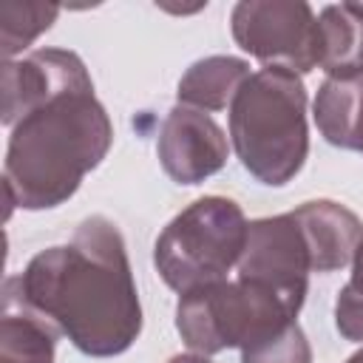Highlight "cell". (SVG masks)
<instances>
[{
	"mask_svg": "<svg viewBox=\"0 0 363 363\" xmlns=\"http://www.w3.org/2000/svg\"><path fill=\"white\" fill-rule=\"evenodd\" d=\"M335 326L346 340L363 343V244H360V250L352 261V278L337 292Z\"/></svg>",
	"mask_w": 363,
	"mask_h": 363,
	"instance_id": "2e32d148",
	"label": "cell"
},
{
	"mask_svg": "<svg viewBox=\"0 0 363 363\" xmlns=\"http://www.w3.org/2000/svg\"><path fill=\"white\" fill-rule=\"evenodd\" d=\"M298 312L272 289L252 281H218L176 303V329L196 354H218L224 349H247L289 323Z\"/></svg>",
	"mask_w": 363,
	"mask_h": 363,
	"instance_id": "5b68a950",
	"label": "cell"
},
{
	"mask_svg": "<svg viewBox=\"0 0 363 363\" xmlns=\"http://www.w3.org/2000/svg\"><path fill=\"white\" fill-rule=\"evenodd\" d=\"M6 196L23 210L68 201L113 145V125L79 54L40 48L3 62Z\"/></svg>",
	"mask_w": 363,
	"mask_h": 363,
	"instance_id": "6da1fadb",
	"label": "cell"
},
{
	"mask_svg": "<svg viewBox=\"0 0 363 363\" xmlns=\"http://www.w3.org/2000/svg\"><path fill=\"white\" fill-rule=\"evenodd\" d=\"M309 258L312 272H335L354 261L363 244V221L343 204L329 199H315L292 210Z\"/></svg>",
	"mask_w": 363,
	"mask_h": 363,
	"instance_id": "9c48e42d",
	"label": "cell"
},
{
	"mask_svg": "<svg viewBox=\"0 0 363 363\" xmlns=\"http://www.w3.org/2000/svg\"><path fill=\"white\" fill-rule=\"evenodd\" d=\"M346 363H363V349H357V352H354V354H352Z\"/></svg>",
	"mask_w": 363,
	"mask_h": 363,
	"instance_id": "ac0fdd59",
	"label": "cell"
},
{
	"mask_svg": "<svg viewBox=\"0 0 363 363\" xmlns=\"http://www.w3.org/2000/svg\"><path fill=\"white\" fill-rule=\"evenodd\" d=\"M60 6L54 3H0V51L3 60H14L57 20Z\"/></svg>",
	"mask_w": 363,
	"mask_h": 363,
	"instance_id": "5bb4252c",
	"label": "cell"
},
{
	"mask_svg": "<svg viewBox=\"0 0 363 363\" xmlns=\"http://www.w3.org/2000/svg\"><path fill=\"white\" fill-rule=\"evenodd\" d=\"M57 326L3 289L0 363H54Z\"/></svg>",
	"mask_w": 363,
	"mask_h": 363,
	"instance_id": "8fae6325",
	"label": "cell"
},
{
	"mask_svg": "<svg viewBox=\"0 0 363 363\" xmlns=\"http://www.w3.org/2000/svg\"><path fill=\"white\" fill-rule=\"evenodd\" d=\"M167 363H210L204 354H176V357H170Z\"/></svg>",
	"mask_w": 363,
	"mask_h": 363,
	"instance_id": "e0dca14e",
	"label": "cell"
},
{
	"mask_svg": "<svg viewBox=\"0 0 363 363\" xmlns=\"http://www.w3.org/2000/svg\"><path fill=\"white\" fill-rule=\"evenodd\" d=\"M241 363H312V346L295 320L286 329L241 349Z\"/></svg>",
	"mask_w": 363,
	"mask_h": 363,
	"instance_id": "9a60e30c",
	"label": "cell"
},
{
	"mask_svg": "<svg viewBox=\"0 0 363 363\" xmlns=\"http://www.w3.org/2000/svg\"><path fill=\"white\" fill-rule=\"evenodd\" d=\"M3 289L54 323L88 357L122 354L142 332L128 247L105 216L79 221L68 244L40 250Z\"/></svg>",
	"mask_w": 363,
	"mask_h": 363,
	"instance_id": "7a4b0ae2",
	"label": "cell"
},
{
	"mask_svg": "<svg viewBox=\"0 0 363 363\" xmlns=\"http://www.w3.org/2000/svg\"><path fill=\"white\" fill-rule=\"evenodd\" d=\"M320 136L343 150H363V74L326 77L312 105Z\"/></svg>",
	"mask_w": 363,
	"mask_h": 363,
	"instance_id": "30bf717a",
	"label": "cell"
},
{
	"mask_svg": "<svg viewBox=\"0 0 363 363\" xmlns=\"http://www.w3.org/2000/svg\"><path fill=\"white\" fill-rule=\"evenodd\" d=\"M247 227L250 221L233 199H196L159 233L153 267L179 295L227 281L244 252Z\"/></svg>",
	"mask_w": 363,
	"mask_h": 363,
	"instance_id": "277c9868",
	"label": "cell"
},
{
	"mask_svg": "<svg viewBox=\"0 0 363 363\" xmlns=\"http://www.w3.org/2000/svg\"><path fill=\"white\" fill-rule=\"evenodd\" d=\"M227 136L204 111L176 105L162 119L156 156L176 184H201L227 164Z\"/></svg>",
	"mask_w": 363,
	"mask_h": 363,
	"instance_id": "ba28073f",
	"label": "cell"
},
{
	"mask_svg": "<svg viewBox=\"0 0 363 363\" xmlns=\"http://www.w3.org/2000/svg\"><path fill=\"white\" fill-rule=\"evenodd\" d=\"M320 62L329 77L363 74V3H332L318 14Z\"/></svg>",
	"mask_w": 363,
	"mask_h": 363,
	"instance_id": "7c38bea8",
	"label": "cell"
},
{
	"mask_svg": "<svg viewBox=\"0 0 363 363\" xmlns=\"http://www.w3.org/2000/svg\"><path fill=\"white\" fill-rule=\"evenodd\" d=\"M230 142L244 170L269 187L289 184L309 156L306 88L298 74L261 68L230 102Z\"/></svg>",
	"mask_w": 363,
	"mask_h": 363,
	"instance_id": "3957f363",
	"label": "cell"
},
{
	"mask_svg": "<svg viewBox=\"0 0 363 363\" xmlns=\"http://www.w3.org/2000/svg\"><path fill=\"white\" fill-rule=\"evenodd\" d=\"M230 28L235 45L264 68L301 77L320 62L318 17L303 0H241L233 6Z\"/></svg>",
	"mask_w": 363,
	"mask_h": 363,
	"instance_id": "8992f818",
	"label": "cell"
},
{
	"mask_svg": "<svg viewBox=\"0 0 363 363\" xmlns=\"http://www.w3.org/2000/svg\"><path fill=\"white\" fill-rule=\"evenodd\" d=\"M250 65L238 57L213 54L204 60H196L179 79L176 96L179 105L196 108V111H224L235 99L238 88L247 82Z\"/></svg>",
	"mask_w": 363,
	"mask_h": 363,
	"instance_id": "4fadbf2b",
	"label": "cell"
},
{
	"mask_svg": "<svg viewBox=\"0 0 363 363\" xmlns=\"http://www.w3.org/2000/svg\"><path fill=\"white\" fill-rule=\"evenodd\" d=\"M312 258L292 213L255 218L247 227V244L238 258V278L261 284L301 312L309 289Z\"/></svg>",
	"mask_w": 363,
	"mask_h": 363,
	"instance_id": "52a82bcc",
	"label": "cell"
}]
</instances>
